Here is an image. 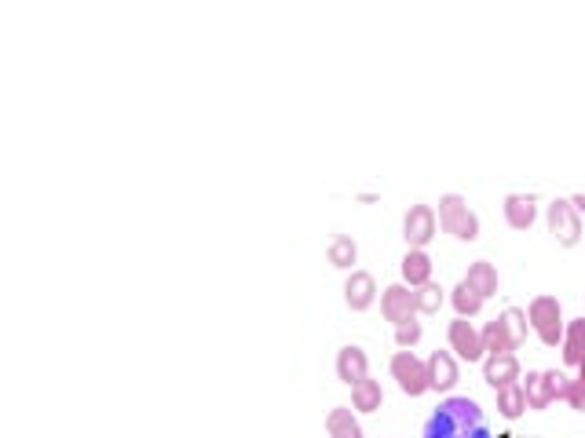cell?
Returning a JSON list of instances; mask_svg holds the SVG:
<instances>
[{
	"label": "cell",
	"instance_id": "8",
	"mask_svg": "<svg viewBox=\"0 0 585 438\" xmlns=\"http://www.w3.org/2000/svg\"><path fill=\"white\" fill-rule=\"evenodd\" d=\"M380 314H384L392 326L414 322V318H417V300H414V289H410V285H388V289L380 293Z\"/></svg>",
	"mask_w": 585,
	"mask_h": 438
},
{
	"label": "cell",
	"instance_id": "11",
	"mask_svg": "<svg viewBox=\"0 0 585 438\" xmlns=\"http://www.w3.org/2000/svg\"><path fill=\"white\" fill-rule=\"evenodd\" d=\"M483 380L501 391V387H509L520 380V362H516V354H487L483 358Z\"/></svg>",
	"mask_w": 585,
	"mask_h": 438
},
{
	"label": "cell",
	"instance_id": "4",
	"mask_svg": "<svg viewBox=\"0 0 585 438\" xmlns=\"http://www.w3.org/2000/svg\"><path fill=\"white\" fill-rule=\"evenodd\" d=\"M392 376H396L399 391L410 394V398H421L424 391H432V384H428V362H421L414 351H396Z\"/></svg>",
	"mask_w": 585,
	"mask_h": 438
},
{
	"label": "cell",
	"instance_id": "28",
	"mask_svg": "<svg viewBox=\"0 0 585 438\" xmlns=\"http://www.w3.org/2000/svg\"><path fill=\"white\" fill-rule=\"evenodd\" d=\"M545 380H549V387H553V398H564L567 394V376L564 373H556V369H549V373H545Z\"/></svg>",
	"mask_w": 585,
	"mask_h": 438
},
{
	"label": "cell",
	"instance_id": "12",
	"mask_svg": "<svg viewBox=\"0 0 585 438\" xmlns=\"http://www.w3.org/2000/svg\"><path fill=\"white\" fill-rule=\"evenodd\" d=\"M424 362H428V384H432V391H454V384H457V358L450 351H432Z\"/></svg>",
	"mask_w": 585,
	"mask_h": 438
},
{
	"label": "cell",
	"instance_id": "17",
	"mask_svg": "<svg viewBox=\"0 0 585 438\" xmlns=\"http://www.w3.org/2000/svg\"><path fill=\"white\" fill-rule=\"evenodd\" d=\"M464 282L472 285V289H476L483 300H490V296L497 293V270H494V263H487V260H476L472 267H468Z\"/></svg>",
	"mask_w": 585,
	"mask_h": 438
},
{
	"label": "cell",
	"instance_id": "16",
	"mask_svg": "<svg viewBox=\"0 0 585 438\" xmlns=\"http://www.w3.org/2000/svg\"><path fill=\"white\" fill-rule=\"evenodd\" d=\"M564 362L574 369L585 362V318H574L564 329Z\"/></svg>",
	"mask_w": 585,
	"mask_h": 438
},
{
	"label": "cell",
	"instance_id": "24",
	"mask_svg": "<svg viewBox=\"0 0 585 438\" xmlns=\"http://www.w3.org/2000/svg\"><path fill=\"white\" fill-rule=\"evenodd\" d=\"M501 326H505V333H509V340H513V347H523L527 343V314L520 310V307H505V314H501Z\"/></svg>",
	"mask_w": 585,
	"mask_h": 438
},
{
	"label": "cell",
	"instance_id": "5",
	"mask_svg": "<svg viewBox=\"0 0 585 438\" xmlns=\"http://www.w3.org/2000/svg\"><path fill=\"white\" fill-rule=\"evenodd\" d=\"M549 234L564 249H574L581 242V216L574 212V205L567 202V197H556V202L549 205Z\"/></svg>",
	"mask_w": 585,
	"mask_h": 438
},
{
	"label": "cell",
	"instance_id": "3",
	"mask_svg": "<svg viewBox=\"0 0 585 438\" xmlns=\"http://www.w3.org/2000/svg\"><path fill=\"white\" fill-rule=\"evenodd\" d=\"M439 227L447 234H454L457 242H476V237H480V216L468 209V202L461 194L439 197Z\"/></svg>",
	"mask_w": 585,
	"mask_h": 438
},
{
	"label": "cell",
	"instance_id": "30",
	"mask_svg": "<svg viewBox=\"0 0 585 438\" xmlns=\"http://www.w3.org/2000/svg\"><path fill=\"white\" fill-rule=\"evenodd\" d=\"M578 384H581V387H585V362H581V366H578Z\"/></svg>",
	"mask_w": 585,
	"mask_h": 438
},
{
	"label": "cell",
	"instance_id": "6",
	"mask_svg": "<svg viewBox=\"0 0 585 438\" xmlns=\"http://www.w3.org/2000/svg\"><path fill=\"white\" fill-rule=\"evenodd\" d=\"M447 340H450V351L457 358H464V362H483V336L480 329L468 322V318H454L450 329H447Z\"/></svg>",
	"mask_w": 585,
	"mask_h": 438
},
{
	"label": "cell",
	"instance_id": "1",
	"mask_svg": "<svg viewBox=\"0 0 585 438\" xmlns=\"http://www.w3.org/2000/svg\"><path fill=\"white\" fill-rule=\"evenodd\" d=\"M421 438H490L487 413L468 394H454L436 406V413L424 420Z\"/></svg>",
	"mask_w": 585,
	"mask_h": 438
},
{
	"label": "cell",
	"instance_id": "13",
	"mask_svg": "<svg viewBox=\"0 0 585 438\" xmlns=\"http://www.w3.org/2000/svg\"><path fill=\"white\" fill-rule=\"evenodd\" d=\"M505 219L513 230H531L538 219V202L531 194H509L505 197Z\"/></svg>",
	"mask_w": 585,
	"mask_h": 438
},
{
	"label": "cell",
	"instance_id": "10",
	"mask_svg": "<svg viewBox=\"0 0 585 438\" xmlns=\"http://www.w3.org/2000/svg\"><path fill=\"white\" fill-rule=\"evenodd\" d=\"M337 376H340L347 387H355L359 380H366V376H370V358H366V351L355 347V343L340 347V351H337Z\"/></svg>",
	"mask_w": 585,
	"mask_h": 438
},
{
	"label": "cell",
	"instance_id": "21",
	"mask_svg": "<svg viewBox=\"0 0 585 438\" xmlns=\"http://www.w3.org/2000/svg\"><path fill=\"white\" fill-rule=\"evenodd\" d=\"M497 409L505 420H520L523 409H527V394H523V384H509L497 391Z\"/></svg>",
	"mask_w": 585,
	"mask_h": 438
},
{
	"label": "cell",
	"instance_id": "23",
	"mask_svg": "<svg viewBox=\"0 0 585 438\" xmlns=\"http://www.w3.org/2000/svg\"><path fill=\"white\" fill-rule=\"evenodd\" d=\"M355 260H359V245L351 242L347 234L333 237V242H330V263L340 267V270H351V263H355Z\"/></svg>",
	"mask_w": 585,
	"mask_h": 438
},
{
	"label": "cell",
	"instance_id": "29",
	"mask_svg": "<svg viewBox=\"0 0 585 438\" xmlns=\"http://www.w3.org/2000/svg\"><path fill=\"white\" fill-rule=\"evenodd\" d=\"M567 202L574 205V212H585V194H574V197H567Z\"/></svg>",
	"mask_w": 585,
	"mask_h": 438
},
{
	"label": "cell",
	"instance_id": "18",
	"mask_svg": "<svg viewBox=\"0 0 585 438\" xmlns=\"http://www.w3.org/2000/svg\"><path fill=\"white\" fill-rule=\"evenodd\" d=\"M450 303H454V310H457V318H476L480 310H483V296L472 289V285H468L464 282V277H461V282L454 285V293H450Z\"/></svg>",
	"mask_w": 585,
	"mask_h": 438
},
{
	"label": "cell",
	"instance_id": "22",
	"mask_svg": "<svg viewBox=\"0 0 585 438\" xmlns=\"http://www.w3.org/2000/svg\"><path fill=\"white\" fill-rule=\"evenodd\" d=\"M480 336H483V351H487V354H513V351H516L513 340H509V333H505V326H501V318L487 322V326L480 329Z\"/></svg>",
	"mask_w": 585,
	"mask_h": 438
},
{
	"label": "cell",
	"instance_id": "26",
	"mask_svg": "<svg viewBox=\"0 0 585 438\" xmlns=\"http://www.w3.org/2000/svg\"><path fill=\"white\" fill-rule=\"evenodd\" d=\"M421 336H424V329H421L417 318H414V322L396 326V347H399V351H414V347L421 343Z\"/></svg>",
	"mask_w": 585,
	"mask_h": 438
},
{
	"label": "cell",
	"instance_id": "7",
	"mask_svg": "<svg viewBox=\"0 0 585 438\" xmlns=\"http://www.w3.org/2000/svg\"><path fill=\"white\" fill-rule=\"evenodd\" d=\"M436 212L428 209V205H410L406 216H403V237H406V245L410 249H424L428 242L436 237Z\"/></svg>",
	"mask_w": 585,
	"mask_h": 438
},
{
	"label": "cell",
	"instance_id": "15",
	"mask_svg": "<svg viewBox=\"0 0 585 438\" xmlns=\"http://www.w3.org/2000/svg\"><path fill=\"white\" fill-rule=\"evenodd\" d=\"M326 431H330V438H366L359 417L351 413L347 406H333L326 413Z\"/></svg>",
	"mask_w": 585,
	"mask_h": 438
},
{
	"label": "cell",
	"instance_id": "19",
	"mask_svg": "<svg viewBox=\"0 0 585 438\" xmlns=\"http://www.w3.org/2000/svg\"><path fill=\"white\" fill-rule=\"evenodd\" d=\"M523 394H527V406H531V409H549V406L556 402L549 380H545V373H527Z\"/></svg>",
	"mask_w": 585,
	"mask_h": 438
},
{
	"label": "cell",
	"instance_id": "2",
	"mask_svg": "<svg viewBox=\"0 0 585 438\" xmlns=\"http://www.w3.org/2000/svg\"><path fill=\"white\" fill-rule=\"evenodd\" d=\"M527 322L531 329L538 333V340L545 347H556L564 343V310H560V300L556 296H534L531 307H527Z\"/></svg>",
	"mask_w": 585,
	"mask_h": 438
},
{
	"label": "cell",
	"instance_id": "9",
	"mask_svg": "<svg viewBox=\"0 0 585 438\" xmlns=\"http://www.w3.org/2000/svg\"><path fill=\"white\" fill-rule=\"evenodd\" d=\"M377 300V282L370 270H351V277L344 282V303L351 310H370Z\"/></svg>",
	"mask_w": 585,
	"mask_h": 438
},
{
	"label": "cell",
	"instance_id": "14",
	"mask_svg": "<svg viewBox=\"0 0 585 438\" xmlns=\"http://www.w3.org/2000/svg\"><path fill=\"white\" fill-rule=\"evenodd\" d=\"M403 282L410 289H421V285L432 282V256H428L424 249H410L403 256Z\"/></svg>",
	"mask_w": 585,
	"mask_h": 438
},
{
	"label": "cell",
	"instance_id": "27",
	"mask_svg": "<svg viewBox=\"0 0 585 438\" xmlns=\"http://www.w3.org/2000/svg\"><path fill=\"white\" fill-rule=\"evenodd\" d=\"M564 402H567L571 409L585 413V387H581L578 380H571V384H567V394H564Z\"/></svg>",
	"mask_w": 585,
	"mask_h": 438
},
{
	"label": "cell",
	"instance_id": "25",
	"mask_svg": "<svg viewBox=\"0 0 585 438\" xmlns=\"http://www.w3.org/2000/svg\"><path fill=\"white\" fill-rule=\"evenodd\" d=\"M414 300H417V314H439L443 307V289L436 282H428L421 289H414Z\"/></svg>",
	"mask_w": 585,
	"mask_h": 438
},
{
	"label": "cell",
	"instance_id": "20",
	"mask_svg": "<svg viewBox=\"0 0 585 438\" xmlns=\"http://www.w3.org/2000/svg\"><path fill=\"white\" fill-rule=\"evenodd\" d=\"M380 402H384V391H380V384L377 380H359L355 387H351V406H355L359 413H373V409H380Z\"/></svg>",
	"mask_w": 585,
	"mask_h": 438
}]
</instances>
